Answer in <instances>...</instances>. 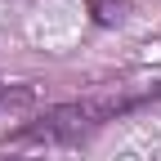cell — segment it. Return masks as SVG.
<instances>
[{
	"label": "cell",
	"mask_w": 161,
	"mask_h": 161,
	"mask_svg": "<svg viewBox=\"0 0 161 161\" xmlns=\"http://www.w3.org/2000/svg\"><path fill=\"white\" fill-rule=\"evenodd\" d=\"M161 98V85H148V90H121V94H94V98H76V103H54L40 116H31L27 125H18L9 134V143H76V139L94 134L98 125L125 116L134 108Z\"/></svg>",
	"instance_id": "1"
},
{
	"label": "cell",
	"mask_w": 161,
	"mask_h": 161,
	"mask_svg": "<svg viewBox=\"0 0 161 161\" xmlns=\"http://www.w3.org/2000/svg\"><path fill=\"white\" fill-rule=\"evenodd\" d=\"M125 0H90V14H94V23L98 27H116V23H125Z\"/></svg>",
	"instance_id": "2"
},
{
	"label": "cell",
	"mask_w": 161,
	"mask_h": 161,
	"mask_svg": "<svg viewBox=\"0 0 161 161\" xmlns=\"http://www.w3.org/2000/svg\"><path fill=\"white\" fill-rule=\"evenodd\" d=\"M31 103V85H0V112Z\"/></svg>",
	"instance_id": "3"
},
{
	"label": "cell",
	"mask_w": 161,
	"mask_h": 161,
	"mask_svg": "<svg viewBox=\"0 0 161 161\" xmlns=\"http://www.w3.org/2000/svg\"><path fill=\"white\" fill-rule=\"evenodd\" d=\"M9 161H14V157H9Z\"/></svg>",
	"instance_id": "4"
}]
</instances>
